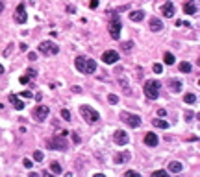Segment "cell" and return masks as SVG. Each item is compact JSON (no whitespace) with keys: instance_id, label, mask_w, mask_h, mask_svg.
<instances>
[{"instance_id":"cell-45","label":"cell","mask_w":200,"mask_h":177,"mask_svg":"<svg viewBox=\"0 0 200 177\" xmlns=\"http://www.w3.org/2000/svg\"><path fill=\"white\" fill-rule=\"evenodd\" d=\"M126 175H139V173L134 172V170H130V172H126Z\"/></svg>"},{"instance_id":"cell-31","label":"cell","mask_w":200,"mask_h":177,"mask_svg":"<svg viewBox=\"0 0 200 177\" xmlns=\"http://www.w3.org/2000/svg\"><path fill=\"white\" fill-rule=\"evenodd\" d=\"M61 118H63V120H67V122H69V120H71V113H69L67 109H61Z\"/></svg>"},{"instance_id":"cell-16","label":"cell","mask_w":200,"mask_h":177,"mask_svg":"<svg viewBox=\"0 0 200 177\" xmlns=\"http://www.w3.org/2000/svg\"><path fill=\"white\" fill-rule=\"evenodd\" d=\"M182 170H183V164H182V162H178V161L169 162V172H170V173H180Z\"/></svg>"},{"instance_id":"cell-43","label":"cell","mask_w":200,"mask_h":177,"mask_svg":"<svg viewBox=\"0 0 200 177\" xmlns=\"http://www.w3.org/2000/svg\"><path fill=\"white\" fill-rule=\"evenodd\" d=\"M26 50H28V46H26V44L22 43V44H20V52H26Z\"/></svg>"},{"instance_id":"cell-37","label":"cell","mask_w":200,"mask_h":177,"mask_svg":"<svg viewBox=\"0 0 200 177\" xmlns=\"http://www.w3.org/2000/svg\"><path fill=\"white\" fill-rule=\"evenodd\" d=\"M19 81H20V83H22V85H26V83H28V81H30V78H28V76H20V79H19Z\"/></svg>"},{"instance_id":"cell-9","label":"cell","mask_w":200,"mask_h":177,"mask_svg":"<svg viewBox=\"0 0 200 177\" xmlns=\"http://www.w3.org/2000/svg\"><path fill=\"white\" fill-rule=\"evenodd\" d=\"M102 61H104L106 65H115L117 61H119V54L115 50H108V52L102 54Z\"/></svg>"},{"instance_id":"cell-4","label":"cell","mask_w":200,"mask_h":177,"mask_svg":"<svg viewBox=\"0 0 200 177\" xmlns=\"http://www.w3.org/2000/svg\"><path fill=\"white\" fill-rule=\"evenodd\" d=\"M121 30H122V24L117 15H113L111 19V24H109V35H111V39H121Z\"/></svg>"},{"instance_id":"cell-5","label":"cell","mask_w":200,"mask_h":177,"mask_svg":"<svg viewBox=\"0 0 200 177\" xmlns=\"http://www.w3.org/2000/svg\"><path fill=\"white\" fill-rule=\"evenodd\" d=\"M121 120L126 122L130 127H139L141 122H143L139 114H132V113H122V114H121Z\"/></svg>"},{"instance_id":"cell-2","label":"cell","mask_w":200,"mask_h":177,"mask_svg":"<svg viewBox=\"0 0 200 177\" xmlns=\"http://www.w3.org/2000/svg\"><path fill=\"white\" fill-rule=\"evenodd\" d=\"M160 88H161V83L157 79H148L144 83V94H147L148 100H156L160 96Z\"/></svg>"},{"instance_id":"cell-26","label":"cell","mask_w":200,"mask_h":177,"mask_svg":"<svg viewBox=\"0 0 200 177\" xmlns=\"http://www.w3.org/2000/svg\"><path fill=\"white\" fill-rule=\"evenodd\" d=\"M191 63H187V61H183V63H180V72H191Z\"/></svg>"},{"instance_id":"cell-32","label":"cell","mask_w":200,"mask_h":177,"mask_svg":"<svg viewBox=\"0 0 200 177\" xmlns=\"http://www.w3.org/2000/svg\"><path fill=\"white\" fill-rule=\"evenodd\" d=\"M26 76H28V78H37V70L35 69H28V70H26Z\"/></svg>"},{"instance_id":"cell-35","label":"cell","mask_w":200,"mask_h":177,"mask_svg":"<svg viewBox=\"0 0 200 177\" xmlns=\"http://www.w3.org/2000/svg\"><path fill=\"white\" fill-rule=\"evenodd\" d=\"M152 175H169V172H167V170H156Z\"/></svg>"},{"instance_id":"cell-46","label":"cell","mask_w":200,"mask_h":177,"mask_svg":"<svg viewBox=\"0 0 200 177\" xmlns=\"http://www.w3.org/2000/svg\"><path fill=\"white\" fill-rule=\"evenodd\" d=\"M2 11H4V2L0 0V13H2Z\"/></svg>"},{"instance_id":"cell-11","label":"cell","mask_w":200,"mask_h":177,"mask_svg":"<svg viewBox=\"0 0 200 177\" xmlns=\"http://www.w3.org/2000/svg\"><path fill=\"white\" fill-rule=\"evenodd\" d=\"M157 142H160V138H157V135H156V133H147V135H144V144H147V146L156 148V146H157Z\"/></svg>"},{"instance_id":"cell-25","label":"cell","mask_w":200,"mask_h":177,"mask_svg":"<svg viewBox=\"0 0 200 177\" xmlns=\"http://www.w3.org/2000/svg\"><path fill=\"white\" fill-rule=\"evenodd\" d=\"M50 170H52V173H61V172H63L59 162H50Z\"/></svg>"},{"instance_id":"cell-42","label":"cell","mask_w":200,"mask_h":177,"mask_svg":"<svg viewBox=\"0 0 200 177\" xmlns=\"http://www.w3.org/2000/svg\"><path fill=\"white\" fill-rule=\"evenodd\" d=\"M157 114H160V116H165V114H167V111H165V109H160V111H157Z\"/></svg>"},{"instance_id":"cell-17","label":"cell","mask_w":200,"mask_h":177,"mask_svg":"<svg viewBox=\"0 0 200 177\" xmlns=\"http://www.w3.org/2000/svg\"><path fill=\"white\" fill-rule=\"evenodd\" d=\"M96 70V61L91 57H85V74H93Z\"/></svg>"},{"instance_id":"cell-24","label":"cell","mask_w":200,"mask_h":177,"mask_svg":"<svg viewBox=\"0 0 200 177\" xmlns=\"http://www.w3.org/2000/svg\"><path fill=\"white\" fill-rule=\"evenodd\" d=\"M183 101H185V103H189V105H193V103L196 101V96H195L193 92H187V94L183 96Z\"/></svg>"},{"instance_id":"cell-21","label":"cell","mask_w":200,"mask_h":177,"mask_svg":"<svg viewBox=\"0 0 200 177\" xmlns=\"http://www.w3.org/2000/svg\"><path fill=\"white\" fill-rule=\"evenodd\" d=\"M144 19V13L141 9H137V11H132L130 13V20H134V22H141V20Z\"/></svg>"},{"instance_id":"cell-47","label":"cell","mask_w":200,"mask_h":177,"mask_svg":"<svg viewBox=\"0 0 200 177\" xmlns=\"http://www.w3.org/2000/svg\"><path fill=\"white\" fill-rule=\"evenodd\" d=\"M2 74H4V66L0 65V76H2Z\"/></svg>"},{"instance_id":"cell-8","label":"cell","mask_w":200,"mask_h":177,"mask_svg":"<svg viewBox=\"0 0 200 177\" xmlns=\"http://www.w3.org/2000/svg\"><path fill=\"white\" fill-rule=\"evenodd\" d=\"M113 140H115V144H119V146H126L128 144V133L126 131H122V129H117V131L113 133Z\"/></svg>"},{"instance_id":"cell-38","label":"cell","mask_w":200,"mask_h":177,"mask_svg":"<svg viewBox=\"0 0 200 177\" xmlns=\"http://www.w3.org/2000/svg\"><path fill=\"white\" fill-rule=\"evenodd\" d=\"M193 116H195V114H193L191 111H187V113H185V120H187V122H189V120H193Z\"/></svg>"},{"instance_id":"cell-1","label":"cell","mask_w":200,"mask_h":177,"mask_svg":"<svg viewBox=\"0 0 200 177\" xmlns=\"http://www.w3.org/2000/svg\"><path fill=\"white\" fill-rule=\"evenodd\" d=\"M80 114H82V118H84L87 124H96V122L100 120L98 111L93 109V107H89V105H80Z\"/></svg>"},{"instance_id":"cell-29","label":"cell","mask_w":200,"mask_h":177,"mask_svg":"<svg viewBox=\"0 0 200 177\" xmlns=\"http://www.w3.org/2000/svg\"><path fill=\"white\" fill-rule=\"evenodd\" d=\"M132 48H134V43H132V41H128V43L122 44V50H124V52H130Z\"/></svg>"},{"instance_id":"cell-30","label":"cell","mask_w":200,"mask_h":177,"mask_svg":"<svg viewBox=\"0 0 200 177\" xmlns=\"http://www.w3.org/2000/svg\"><path fill=\"white\" fill-rule=\"evenodd\" d=\"M152 69H154V72H156V74H161V72H163V65H161V63H154Z\"/></svg>"},{"instance_id":"cell-44","label":"cell","mask_w":200,"mask_h":177,"mask_svg":"<svg viewBox=\"0 0 200 177\" xmlns=\"http://www.w3.org/2000/svg\"><path fill=\"white\" fill-rule=\"evenodd\" d=\"M80 91H82V88H80L78 85H74V87H72V92H80Z\"/></svg>"},{"instance_id":"cell-13","label":"cell","mask_w":200,"mask_h":177,"mask_svg":"<svg viewBox=\"0 0 200 177\" xmlns=\"http://www.w3.org/2000/svg\"><path fill=\"white\" fill-rule=\"evenodd\" d=\"M130 159H132V155H130V151H121L115 155V162L117 164H122V162H128Z\"/></svg>"},{"instance_id":"cell-7","label":"cell","mask_w":200,"mask_h":177,"mask_svg":"<svg viewBox=\"0 0 200 177\" xmlns=\"http://www.w3.org/2000/svg\"><path fill=\"white\" fill-rule=\"evenodd\" d=\"M48 113H50V109H48L46 105H37L35 111H33V120L37 122H45L48 118Z\"/></svg>"},{"instance_id":"cell-19","label":"cell","mask_w":200,"mask_h":177,"mask_svg":"<svg viewBox=\"0 0 200 177\" xmlns=\"http://www.w3.org/2000/svg\"><path fill=\"white\" fill-rule=\"evenodd\" d=\"M182 87H183V85H182L180 79H170V81H169V88H170L172 92H180Z\"/></svg>"},{"instance_id":"cell-18","label":"cell","mask_w":200,"mask_h":177,"mask_svg":"<svg viewBox=\"0 0 200 177\" xmlns=\"http://www.w3.org/2000/svg\"><path fill=\"white\" fill-rule=\"evenodd\" d=\"M150 30H152V31H161L163 30V22H161V20L160 19H150Z\"/></svg>"},{"instance_id":"cell-41","label":"cell","mask_w":200,"mask_h":177,"mask_svg":"<svg viewBox=\"0 0 200 177\" xmlns=\"http://www.w3.org/2000/svg\"><path fill=\"white\" fill-rule=\"evenodd\" d=\"M98 2H100V0H93V2H91V9H95L96 6H98Z\"/></svg>"},{"instance_id":"cell-40","label":"cell","mask_w":200,"mask_h":177,"mask_svg":"<svg viewBox=\"0 0 200 177\" xmlns=\"http://www.w3.org/2000/svg\"><path fill=\"white\" fill-rule=\"evenodd\" d=\"M67 11L69 13H74V11H76V8H74V6H67Z\"/></svg>"},{"instance_id":"cell-14","label":"cell","mask_w":200,"mask_h":177,"mask_svg":"<svg viewBox=\"0 0 200 177\" xmlns=\"http://www.w3.org/2000/svg\"><path fill=\"white\" fill-rule=\"evenodd\" d=\"M74 66H76V70L85 74V57L84 56H78L76 59H74Z\"/></svg>"},{"instance_id":"cell-12","label":"cell","mask_w":200,"mask_h":177,"mask_svg":"<svg viewBox=\"0 0 200 177\" xmlns=\"http://www.w3.org/2000/svg\"><path fill=\"white\" fill-rule=\"evenodd\" d=\"M183 11H185V15H196V4H195V0H187V2L183 4Z\"/></svg>"},{"instance_id":"cell-36","label":"cell","mask_w":200,"mask_h":177,"mask_svg":"<svg viewBox=\"0 0 200 177\" xmlns=\"http://www.w3.org/2000/svg\"><path fill=\"white\" fill-rule=\"evenodd\" d=\"M28 59H30V61H35V59H37V54H35V52H28Z\"/></svg>"},{"instance_id":"cell-23","label":"cell","mask_w":200,"mask_h":177,"mask_svg":"<svg viewBox=\"0 0 200 177\" xmlns=\"http://www.w3.org/2000/svg\"><path fill=\"white\" fill-rule=\"evenodd\" d=\"M174 56H172V54L170 52H167V54H165V56H163V63L165 65H174Z\"/></svg>"},{"instance_id":"cell-39","label":"cell","mask_w":200,"mask_h":177,"mask_svg":"<svg viewBox=\"0 0 200 177\" xmlns=\"http://www.w3.org/2000/svg\"><path fill=\"white\" fill-rule=\"evenodd\" d=\"M22 98H32V92L30 91H24L22 92Z\"/></svg>"},{"instance_id":"cell-20","label":"cell","mask_w":200,"mask_h":177,"mask_svg":"<svg viewBox=\"0 0 200 177\" xmlns=\"http://www.w3.org/2000/svg\"><path fill=\"white\" fill-rule=\"evenodd\" d=\"M9 101L13 103V107H15L17 111H22V109H24V103H22V101H20V100L15 96V94H9Z\"/></svg>"},{"instance_id":"cell-10","label":"cell","mask_w":200,"mask_h":177,"mask_svg":"<svg viewBox=\"0 0 200 177\" xmlns=\"http://www.w3.org/2000/svg\"><path fill=\"white\" fill-rule=\"evenodd\" d=\"M15 22H19V24L26 22V9H24V4H19V6H17V15H15Z\"/></svg>"},{"instance_id":"cell-15","label":"cell","mask_w":200,"mask_h":177,"mask_svg":"<svg viewBox=\"0 0 200 177\" xmlns=\"http://www.w3.org/2000/svg\"><path fill=\"white\" fill-rule=\"evenodd\" d=\"M161 13H163L165 17H169V19H170V17H174V6H172L170 2L163 4V6H161Z\"/></svg>"},{"instance_id":"cell-6","label":"cell","mask_w":200,"mask_h":177,"mask_svg":"<svg viewBox=\"0 0 200 177\" xmlns=\"http://www.w3.org/2000/svg\"><path fill=\"white\" fill-rule=\"evenodd\" d=\"M48 148L58 149V151H63V149H67V142H65V138L61 137V135H58V137H52L50 140H48Z\"/></svg>"},{"instance_id":"cell-27","label":"cell","mask_w":200,"mask_h":177,"mask_svg":"<svg viewBox=\"0 0 200 177\" xmlns=\"http://www.w3.org/2000/svg\"><path fill=\"white\" fill-rule=\"evenodd\" d=\"M108 101H109V103H111V105L119 103V96H117V94H109V96H108Z\"/></svg>"},{"instance_id":"cell-3","label":"cell","mask_w":200,"mask_h":177,"mask_svg":"<svg viewBox=\"0 0 200 177\" xmlns=\"http://www.w3.org/2000/svg\"><path fill=\"white\" fill-rule=\"evenodd\" d=\"M39 52L45 54V56H56L59 52V46L56 43H52V41H43V43L39 44Z\"/></svg>"},{"instance_id":"cell-33","label":"cell","mask_w":200,"mask_h":177,"mask_svg":"<svg viewBox=\"0 0 200 177\" xmlns=\"http://www.w3.org/2000/svg\"><path fill=\"white\" fill-rule=\"evenodd\" d=\"M119 83H121V87L124 88V91H126V88H128V79H124V78H121V79H119Z\"/></svg>"},{"instance_id":"cell-22","label":"cell","mask_w":200,"mask_h":177,"mask_svg":"<svg viewBox=\"0 0 200 177\" xmlns=\"http://www.w3.org/2000/svg\"><path fill=\"white\" fill-rule=\"evenodd\" d=\"M152 126L157 127V129H167V127H169V122H165V120H161V118H154V120H152Z\"/></svg>"},{"instance_id":"cell-28","label":"cell","mask_w":200,"mask_h":177,"mask_svg":"<svg viewBox=\"0 0 200 177\" xmlns=\"http://www.w3.org/2000/svg\"><path fill=\"white\" fill-rule=\"evenodd\" d=\"M33 159H35V162H41L45 159V155H43V151H33Z\"/></svg>"},{"instance_id":"cell-34","label":"cell","mask_w":200,"mask_h":177,"mask_svg":"<svg viewBox=\"0 0 200 177\" xmlns=\"http://www.w3.org/2000/svg\"><path fill=\"white\" fill-rule=\"evenodd\" d=\"M22 164H24V168H28V170H30V168L33 166V162H32L30 159H24V161H22Z\"/></svg>"}]
</instances>
